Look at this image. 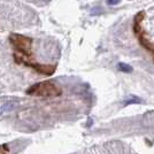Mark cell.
I'll use <instances>...</instances> for the list:
<instances>
[{
  "instance_id": "cell-1",
  "label": "cell",
  "mask_w": 154,
  "mask_h": 154,
  "mask_svg": "<svg viewBox=\"0 0 154 154\" xmlns=\"http://www.w3.org/2000/svg\"><path fill=\"white\" fill-rule=\"evenodd\" d=\"M8 40L14 48V60L19 64H23L33 61L32 57V39L24 35L11 33Z\"/></svg>"
},
{
  "instance_id": "cell-2",
  "label": "cell",
  "mask_w": 154,
  "mask_h": 154,
  "mask_svg": "<svg viewBox=\"0 0 154 154\" xmlns=\"http://www.w3.org/2000/svg\"><path fill=\"white\" fill-rule=\"evenodd\" d=\"M28 96L40 97V98H55L62 94L61 88L52 81H43L31 85L26 91Z\"/></svg>"
},
{
  "instance_id": "cell-3",
  "label": "cell",
  "mask_w": 154,
  "mask_h": 154,
  "mask_svg": "<svg viewBox=\"0 0 154 154\" xmlns=\"http://www.w3.org/2000/svg\"><path fill=\"white\" fill-rule=\"evenodd\" d=\"M26 67L29 68H32L35 71H37L38 74H42V75H45V76H52L55 70H57V64H42V63H37V62H28L26 63Z\"/></svg>"
},
{
  "instance_id": "cell-4",
  "label": "cell",
  "mask_w": 154,
  "mask_h": 154,
  "mask_svg": "<svg viewBox=\"0 0 154 154\" xmlns=\"http://www.w3.org/2000/svg\"><path fill=\"white\" fill-rule=\"evenodd\" d=\"M136 36H137L138 42H139V44H140L141 47H143L144 50H146V51L151 54L152 59L154 60V44H152V43L147 39L146 35H145V31H144V30H141V31L138 32Z\"/></svg>"
},
{
  "instance_id": "cell-5",
  "label": "cell",
  "mask_w": 154,
  "mask_h": 154,
  "mask_svg": "<svg viewBox=\"0 0 154 154\" xmlns=\"http://www.w3.org/2000/svg\"><path fill=\"white\" fill-rule=\"evenodd\" d=\"M144 19H145V12L144 11H140L135 15L134 17V24H132V31L135 35H137L138 32H140L143 30L141 28V23L144 22Z\"/></svg>"
},
{
  "instance_id": "cell-6",
  "label": "cell",
  "mask_w": 154,
  "mask_h": 154,
  "mask_svg": "<svg viewBox=\"0 0 154 154\" xmlns=\"http://www.w3.org/2000/svg\"><path fill=\"white\" fill-rule=\"evenodd\" d=\"M117 68H119V70L122 71V72H132V67L128 63H124V62H120V63L117 64Z\"/></svg>"
},
{
  "instance_id": "cell-7",
  "label": "cell",
  "mask_w": 154,
  "mask_h": 154,
  "mask_svg": "<svg viewBox=\"0 0 154 154\" xmlns=\"http://www.w3.org/2000/svg\"><path fill=\"white\" fill-rule=\"evenodd\" d=\"M141 103L140 98L131 96L128 100H125V101H124V106H128V105H131V103Z\"/></svg>"
},
{
  "instance_id": "cell-8",
  "label": "cell",
  "mask_w": 154,
  "mask_h": 154,
  "mask_svg": "<svg viewBox=\"0 0 154 154\" xmlns=\"http://www.w3.org/2000/svg\"><path fill=\"white\" fill-rule=\"evenodd\" d=\"M9 153V147L7 144L0 145V154H8Z\"/></svg>"
},
{
  "instance_id": "cell-9",
  "label": "cell",
  "mask_w": 154,
  "mask_h": 154,
  "mask_svg": "<svg viewBox=\"0 0 154 154\" xmlns=\"http://www.w3.org/2000/svg\"><path fill=\"white\" fill-rule=\"evenodd\" d=\"M120 1H121V0H107V4L110 5V6H113V5H117V4H120Z\"/></svg>"
}]
</instances>
